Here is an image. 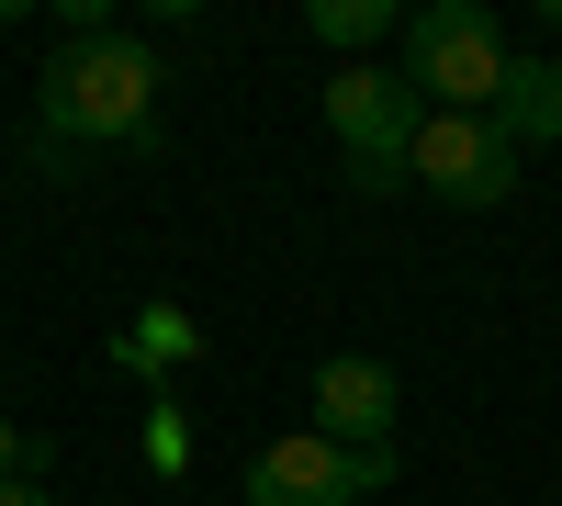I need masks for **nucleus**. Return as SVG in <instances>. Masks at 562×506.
I'll use <instances>...</instances> for the list:
<instances>
[{
  "label": "nucleus",
  "mask_w": 562,
  "mask_h": 506,
  "mask_svg": "<svg viewBox=\"0 0 562 506\" xmlns=\"http://www.w3.org/2000/svg\"><path fill=\"white\" fill-rule=\"evenodd\" d=\"M0 506H57V495H45L34 473H12V484H0Z\"/></svg>",
  "instance_id": "11"
},
{
  "label": "nucleus",
  "mask_w": 562,
  "mask_h": 506,
  "mask_svg": "<svg viewBox=\"0 0 562 506\" xmlns=\"http://www.w3.org/2000/svg\"><path fill=\"white\" fill-rule=\"evenodd\" d=\"M34 462H45V439H23L12 417H0V484H12V473H34Z\"/></svg>",
  "instance_id": "10"
},
{
  "label": "nucleus",
  "mask_w": 562,
  "mask_h": 506,
  "mask_svg": "<svg viewBox=\"0 0 562 506\" xmlns=\"http://www.w3.org/2000/svg\"><path fill=\"white\" fill-rule=\"evenodd\" d=\"M495 135H506V147H551V135H562V57H506V90H495V113H484Z\"/></svg>",
  "instance_id": "7"
},
{
  "label": "nucleus",
  "mask_w": 562,
  "mask_h": 506,
  "mask_svg": "<svg viewBox=\"0 0 562 506\" xmlns=\"http://www.w3.org/2000/svg\"><path fill=\"white\" fill-rule=\"evenodd\" d=\"M394 484V450H338V439H270L259 462H248V506H360V495H383Z\"/></svg>",
  "instance_id": "4"
},
{
  "label": "nucleus",
  "mask_w": 562,
  "mask_h": 506,
  "mask_svg": "<svg viewBox=\"0 0 562 506\" xmlns=\"http://www.w3.org/2000/svg\"><path fill=\"white\" fill-rule=\"evenodd\" d=\"M405 169L428 180L439 203H461V214H495L506 192H518V147H506L484 113H428V135H416Z\"/></svg>",
  "instance_id": "5"
},
{
  "label": "nucleus",
  "mask_w": 562,
  "mask_h": 506,
  "mask_svg": "<svg viewBox=\"0 0 562 506\" xmlns=\"http://www.w3.org/2000/svg\"><path fill=\"white\" fill-rule=\"evenodd\" d=\"M326 135L349 147V192H405V158L428 135V102H416L405 68H338L326 79Z\"/></svg>",
  "instance_id": "3"
},
{
  "label": "nucleus",
  "mask_w": 562,
  "mask_h": 506,
  "mask_svg": "<svg viewBox=\"0 0 562 506\" xmlns=\"http://www.w3.org/2000/svg\"><path fill=\"white\" fill-rule=\"evenodd\" d=\"M315 45H371V34H394V0H315Z\"/></svg>",
  "instance_id": "9"
},
{
  "label": "nucleus",
  "mask_w": 562,
  "mask_h": 506,
  "mask_svg": "<svg viewBox=\"0 0 562 506\" xmlns=\"http://www.w3.org/2000/svg\"><path fill=\"white\" fill-rule=\"evenodd\" d=\"M158 90H169V68H158L147 34H113V23L68 34L45 57V79H34V169L68 180L79 147H135L158 124Z\"/></svg>",
  "instance_id": "1"
},
{
  "label": "nucleus",
  "mask_w": 562,
  "mask_h": 506,
  "mask_svg": "<svg viewBox=\"0 0 562 506\" xmlns=\"http://www.w3.org/2000/svg\"><path fill=\"white\" fill-rule=\"evenodd\" d=\"M315 439H338V450H394V372L383 360H315Z\"/></svg>",
  "instance_id": "6"
},
{
  "label": "nucleus",
  "mask_w": 562,
  "mask_h": 506,
  "mask_svg": "<svg viewBox=\"0 0 562 506\" xmlns=\"http://www.w3.org/2000/svg\"><path fill=\"white\" fill-rule=\"evenodd\" d=\"M405 79L428 113H495L506 90V34L484 0H428V12H405Z\"/></svg>",
  "instance_id": "2"
},
{
  "label": "nucleus",
  "mask_w": 562,
  "mask_h": 506,
  "mask_svg": "<svg viewBox=\"0 0 562 506\" xmlns=\"http://www.w3.org/2000/svg\"><path fill=\"white\" fill-rule=\"evenodd\" d=\"M113 360H135V372H169V360H192V315H180V304H147V315H135V338H124Z\"/></svg>",
  "instance_id": "8"
}]
</instances>
